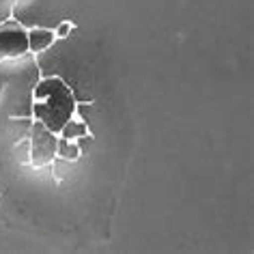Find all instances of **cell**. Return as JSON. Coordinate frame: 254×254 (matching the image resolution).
<instances>
[{"label":"cell","mask_w":254,"mask_h":254,"mask_svg":"<svg viewBox=\"0 0 254 254\" xmlns=\"http://www.w3.org/2000/svg\"><path fill=\"white\" fill-rule=\"evenodd\" d=\"M71 33V22H61L59 24V28H56V37H59V39H65V37Z\"/></svg>","instance_id":"ba28073f"},{"label":"cell","mask_w":254,"mask_h":254,"mask_svg":"<svg viewBox=\"0 0 254 254\" xmlns=\"http://www.w3.org/2000/svg\"><path fill=\"white\" fill-rule=\"evenodd\" d=\"M17 2H20V0H0V24L13 17Z\"/></svg>","instance_id":"52a82bcc"},{"label":"cell","mask_w":254,"mask_h":254,"mask_svg":"<svg viewBox=\"0 0 254 254\" xmlns=\"http://www.w3.org/2000/svg\"><path fill=\"white\" fill-rule=\"evenodd\" d=\"M28 52L30 54H39V52H46V50L52 46L54 39H56V35H54V30H48V28H30L28 33Z\"/></svg>","instance_id":"277c9868"},{"label":"cell","mask_w":254,"mask_h":254,"mask_svg":"<svg viewBox=\"0 0 254 254\" xmlns=\"http://www.w3.org/2000/svg\"><path fill=\"white\" fill-rule=\"evenodd\" d=\"M56 155L63 157V160H69V162H75L80 157V147L67 138L59 136V144H56Z\"/></svg>","instance_id":"5b68a950"},{"label":"cell","mask_w":254,"mask_h":254,"mask_svg":"<svg viewBox=\"0 0 254 254\" xmlns=\"http://www.w3.org/2000/svg\"><path fill=\"white\" fill-rule=\"evenodd\" d=\"M59 136L67 138V140H75V138H80V136H86V127H84V123H73V121L69 119L67 123L63 125Z\"/></svg>","instance_id":"8992f818"},{"label":"cell","mask_w":254,"mask_h":254,"mask_svg":"<svg viewBox=\"0 0 254 254\" xmlns=\"http://www.w3.org/2000/svg\"><path fill=\"white\" fill-rule=\"evenodd\" d=\"M73 112H75L73 93L61 78H46L35 84L33 88L35 121L43 123L54 134H61L63 125L73 117Z\"/></svg>","instance_id":"6da1fadb"},{"label":"cell","mask_w":254,"mask_h":254,"mask_svg":"<svg viewBox=\"0 0 254 254\" xmlns=\"http://www.w3.org/2000/svg\"><path fill=\"white\" fill-rule=\"evenodd\" d=\"M28 30L15 20H7L0 24V63L17 59L28 52Z\"/></svg>","instance_id":"3957f363"},{"label":"cell","mask_w":254,"mask_h":254,"mask_svg":"<svg viewBox=\"0 0 254 254\" xmlns=\"http://www.w3.org/2000/svg\"><path fill=\"white\" fill-rule=\"evenodd\" d=\"M56 144H59V134L48 129L39 121H33L28 131V149H30V164L35 168H43L54 162Z\"/></svg>","instance_id":"7a4b0ae2"}]
</instances>
